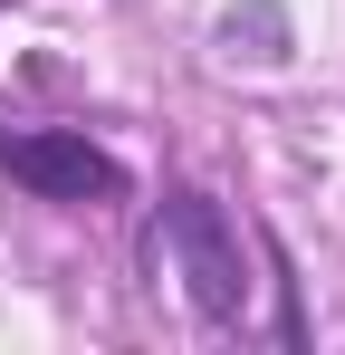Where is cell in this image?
I'll return each mask as SVG.
<instances>
[{"label":"cell","mask_w":345,"mask_h":355,"mask_svg":"<svg viewBox=\"0 0 345 355\" xmlns=\"http://www.w3.org/2000/svg\"><path fill=\"white\" fill-rule=\"evenodd\" d=\"M163 240L172 269H182V297L202 327H240L249 317V259H240V221H230L211 192H163Z\"/></svg>","instance_id":"cell-1"},{"label":"cell","mask_w":345,"mask_h":355,"mask_svg":"<svg viewBox=\"0 0 345 355\" xmlns=\"http://www.w3.org/2000/svg\"><path fill=\"white\" fill-rule=\"evenodd\" d=\"M0 164H10V182H29L39 202H115V192H125V164L96 154L87 135H67V125H19V135H0Z\"/></svg>","instance_id":"cell-2"},{"label":"cell","mask_w":345,"mask_h":355,"mask_svg":"<svg viewBox=\"0 0 345 355\" xmlns=\"http://www.w3.org/2000/svg\"><path fill=\"white\" fill-rule=\"evenodd\" d=\"M0 10H10V0H0Z\"/></svg>","instance_id":"cell-3"}]
</instances>
